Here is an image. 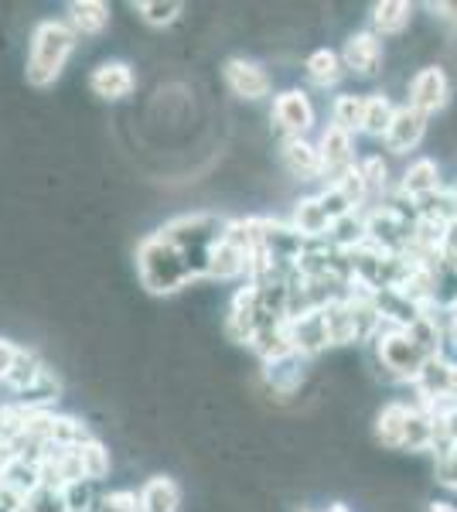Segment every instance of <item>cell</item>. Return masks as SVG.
Here are the masks:
<instances>
[{
  "mask_svg": "<svg viewBox=\"0 0 457 512\" xmlns=\"http://www.w3.org/2000/svg\"><path fill=\"white\" fill-rule=\"evenodd\" d=\"M437 444L434 434V417H430L427 407H410V417H406V431H403V448L410 451H427Z\"/></svg>",
  "mask_w": 457,
  "mask_h": 512,
  "instance_id": "ffe728a7",
  "label": "cell"
},
{
  "mask_svg": "<svg viewBox=\"0 0 457 512\" xmlns=\"http://www.w3.org/2000/svg\"><path fill=\"white\" fill-rule=\"evenodd\" d=\"M406 417H410L406 403H386V407H382V414L376 417V437L386 448H403Z\"/></svg>",
  "mask_w": 457,
  "mask_h": 512,
  "instance_id": "44dd1931",
  "label": "cell"
},
{
  "mask_svg": "<svg viewBox=\"0 0 457 512\" xmlns=\"http://www.w3.org/2000/svg\"><path fill=\"white\" fill-rule=\"evenodd\" d=\"M440 253L457 260V219H451L444 226V239H440Z\"/></svg>",
  "mask_w": 457,
  "mask_h": 512,
  "instance_id": "d6a6232c",
  "label": "cell"
},
{
  "mask_svg": "<svg viewBox=\"0 0 457 512\" xmlns=\"http://www.w3.org/2000/svg\"><path fill=\"white\" fill-rule=\"evenodd\" d=\"M430 11H434L437 18H444L447 24H454V28H457V4H430Z\"/></svg>",
  "mask_w": 457,
  "mask_h": 512,
  "instance_id": "836d02e7",
  "label": "cell"
},
{
  "mask_svg": "<svg viewBox=\"0 0 457 512\" xmlns=\"http://www.w3.org/2000/svg\"><path fill=\"white\" fill-rule=\"evenodd\" d=\"M413 21V4L406 0H382V4L372 7V28L376 35H403Z\"/></svg>",
  "mask_w": 457,
  "mask_h": 512,
  "instance_id": "ac0fdd59",
  "label": "cell"
},
{
  "mask_svg": "<svg viewBox=\"0 0 457 512\" xmlns=\"http://www.w3.org/2000/svg\"><path fill=\"white\" fill-rule=\"evenodd\" d=\"M137 495H140V512H178L181 506V489L168 475H154L151 482H144V489Z\"/></svg>",
  "mask_w": 457,
  "mask_h": 512,
  "instance_id": "7c38bea8",
  "label": "cell"
},
{
  "mask_svg": "<svg viewBox=\"0 0 457 512\" xmlns=\"http://www.w3.org/2000/svg\"><path fill=\"white\" fill-rule=\"evenodd\" d=\"M45 369H48V366H45V362L38 359L35 352H28V349H18V359H14V369H11V373H7V379H4V383L11 386V390L21 396V393H28L31 386L38 383V379H41V373H45Z\"/></svg>",
  "mask_w": 457,
  "mask_h": 512,
  "instance_id": "7402d4cb",
  "label": "cell"
},
{
  "mask_svg": "<svg viewBox=\"0 0 457 512\" xmlns=\"http://www.w3.org/2000/svg\"><path fill=\"white\" fill-rule=\"evenodd\" d=\"M273 120H277V127L287 134V140L304 137L307 130L314 127L311 99H307L301 89H287V93H280L277 103H273Z\"/></svg>",
  "mask_w": 457,
  "mask_h": 512,
  "instance_id": "5b68a950",
  "label": "cell"
},
{
  "mask_svg": "<svg viewBox=\"0 0 457 512\" xmlns=\"http://www.w3.org/2000/svg\"><path fill=\"white\" fill-rule=\"evenodd\" d=\"M222 79H226V86L239 99H263L273 89L270 72L260 62H249V59H229L222 65Z\"/></svg>",
  "mask_w": 457,
  "mask_h": 512,
  "instance_id": "277c9868",
  "label": "cell"
},
{
  "mask_svg": "<svg viewBox=\"0 0 457 512\" xmlns=\"http://www.w3.org/2000/svg\"><path fill=\"white\" fill-rule=\"evenodd\" d=\"M396 117V106L389 103V96H365V110H362V134L369 137H386L389 123Z\"/></svg>",
  "mask_w": 457,
  "mask_h": 512,
  "instance_id": "603a6c76",
  "label": "cell"
},
{
  "mask_svg": "<svg viewBox=\"0 0 457 512\" xmlns=\"http://www.w3.org/2000/svg\"><path fill=\"white\" fill-rule=\"evenodd\" d=\"M110 24V4L103 0H76L69 4V28L76 35H103Z\"/></svg>",
  "mask_w": 457,
  "mask_h": 512,
  "instance_id": "5bb4252c",
  "label": "cell"
},
{
  "mask_svg": "<svg viewBox=\"0 0 457 512\" xmlns=\"http://www.w3.org/2000/svg\"><path fill=\"white\" fill-rule=\"evenodd\" d=\"M93 512H140V495L137 492H110V495H99L93 502Z\"/></svg>",
  "mask_w": 457,
  "mask_h": 512,
  "instance_id": "f1b7e54d",
  "label": "cell"
},
{
  "mask_svg": "<svg viewBox=\"0 0 457 512\" xmlns=\"http://www.w3.org/2000/svg\"><path fill=\"white\" fill-rule=\"evenodd\" d=\"M18 349H21V345H14V342H7V338H0V379H7V373L14 369Z\"/></svg>",
  "mask_w": 457,
  "mask_h": 512,
  "instance_id": "1f68e13d",
  "label": "cell"
},
{
  "mask_svg": "<svg viewBox=\"0 0 457 512\" xmlns=\"http://www.w3.org/2000/svg\"><path fill=\"white\" fill-rule=\"evenodd\" d=\"M454 321H457V315H454Z\"/></svg>",
  "mask_w": 457,
  "mask_h": 512,
  "instance_id": "8d00e7d4",
  "label": "cell"
},
{
  "mask_svg": "<svg viewBox=\"0 0 457 512\" xmlns=\"http://www.w3.org/2000/svg\"><path fill=\"white\" fill-rule=\"evenodd\" d=\"M304 72H307V79H311L318 89H331V86H338V82H342L345 62H342V55L331 52V48H318V52L307 59Z\"/></svg>",
  "mask_w": 457,
  "mask_h": 512,
  "instance_id": "d6986e66",
  "label": "cell"
},
{
  "mask_svg": "<svg viewBox=\"0 0 457 512\" xmlns=\"http://www.w3.org/2000/svg\"><path fill=\"white\" fill-rule=\"evenodd\" d=\"M359 171H362L365 188H369V192H372V188H386V175H389V168H386V161H382V158H369V161L362 164Z\"/></svg>",
  "mask_w": 457,
  "mask_h": 512,
  "instance_id": "4dcf8cb0",
  "label": "cell"
},
{
  "mask_svg": "<svg viewBox=\"0 0 457 512\" xmlns=\"http://www.w3.org/2000/svg\"><path fill=\"white\" fill-rule=\"evenodd\" d=\"M62 502H65V512H93V482L86 478H76V482H65L62 485Z\"/></svg>",
  "mask_w": 457,
  "mask_h": 512,
  "instance_id": "4316f807",
  "label": "cell"
},
{
  "mask_svg": "<svg viewBox=\"0 0 457 512\" xmlns=\"http://www.w3.org/2000/svg\"><path fill=\"white\" fill-rule=\"evenodd\" d=\"M400 192L406 198H430V195H437L440 192V171H437V164L430 161V158H420V161H413L410 168H406V175H403V185H400Z\"/></svg>",
  "mask_w": 457,
  "mask_h": 512,
  "instance_id": "9a60e30c",
  "label": "cell"
},
{
  "mask_svg": "<svg viewBox=\"0 0 457 512\" xmlns=\"http://www.w3.org/2000/svg\"><path fill=\"white\" fill-rule=\"evenodd\" d=\"M423 134H427V117L417 113V110H410V106H400L382 140H386V147L393 154H410V151H417V147H420Z\"/></svg>",
  "mask_w": 457,
  "mask_h": 512,
  "instance_id": "ba28073f",
  "label": "cell"
},
{
  "mask_svg": "<svg viewBox=\"0 0 457 512\" xmlns=\"http://www.w3.org/2000/svg\"><path fill=\"white\" fill-rule=\"evenodd\" d=\"M328 512H348V506H342V502H335V506H328Z\"/></svg>",
  "mask_w": 457,
  "mask_h": 512,
  "instance_id": "d590c367",
  "label": "cell"
},
{
  "mask_svg": "<svg viewBox=\"0 0 457 512\" xmlns=\"http://www.w3.org/2000/svg\"><path fill=\"white\" fill-rule=\"evenodd\" d=\"M137 270L140 284L151 294H174L178 287H185L188 280H195V267L188 263V256L178 246L164 243L161 236H147L137 250Z\"/></svg>",
  "mask_w": 457,
  "mask_h": 512,
  "instance_id": "7a4b0ae2",
  "label": "cell"
},
{
  "mask_svg": "<svg viewBox=\"0 0 457 512\" xmlns=\"http://www.w3.org/2000/svg\"><path fill=\"white\" fill-rule=\"evenodd\" d=\"M447 99H451V82H447L444 69H437V65H430V69H420L417 76L410 82V110L423 113V117H430V113L444 110Z\"/></svg>",
  "mask_w": 457,
  "mask_h": 512,
  "instance_id": "3957f363",
  "label": "cell"
},
{
  "mask_svg": "<svg viewBox=\"0 0 457 512\" xmlns=\"http://www.w3.org/2000/svg\"><path fill=\"white\" fill-rule=\"evenodd\" d=\"M76 454H79V468H82V478H86V482H99V478L110 472V454H106L103 444L93 441V437L82 441Z\"/></svg>",
  "mask_w": 457,
  "mask_h": 512,
  "instance_id": "d4e9b609",
  "label": "cell"
},
{
  "mask_svg": "<svg viewBox=\"0 0 457 512\" xmlns=\"http://www.w3.org/2000/svg\"><path fill=\"white\" fill-rule=\"evenodd\" d=\"M205 274L215 277V280H232L239 274H249V253L243 250V246L229 243V239H219V243L209 250Z\"/></svg>",
  "mask_w": 457,
  "mask_h": 512,
  "instance_id": "8fae6325",
  "label": "cell"
},
{
  "mask_svg": "<svg viewBox=\"0 0 457 512\" xmlns=\"http://www.w3.org/2000/svg\"><path fill=\"white\" fill-rule=\"evenodd\" d=\"M352 147L355 140L352 134L338 130L335 123H328V130L321 134V144H318V154H321V175H342V171L352 168Z\"/></svg>",
  "mask_w": 457,
  "mask_h": 512,
  "instance_id": "30bf717a",
  "label": "cell"
},
{
  "mask_svg": "<svg viewBox=\"0 0 457 512\" xmlns=\"http://www.w3.org/2000/svg\"><path fill=\"white\" fill-rule=\"evenodd\" d=\"M79 45V35L65 21H41L31 35V52H28V86L48 89L52 82L62 76V69L69 65L72 52Z\"/></svg>",
  "mask_w": 457,
  "mask_h": 512,
  "instance_id": "6da1fadb",
  "label": "cell"
},
{
  "mask_svg": "<svg viewBox=\"0 0 457 512\" xmlns=\"http://www.w3.org/2000/svg\"><path fill=\"white\" fill-rule=\"evenodd\" d=\"M260 328V287L246 284L243 291L232 297V308H229V321H226V332L236 338V342H249Z\"/></svg>",
  "mask_w": 457,
  "mask_h": 512,
  "instance_id": "52a82bcc",
  "label": "cell"
},
{
  "mask_svg": "<svg viewBox=\"0 0 457 512\" xmlns=\"http://www.w3.org/2000/svg\"><path fill=\"white\" fill-rule=\"evenodd\" d=\"M342 62H345V72L376 76L382 65V38L376 31H359V35H352L342 48Z\"/></svg>",
  "mask_w": 457,
  "mask_h": 512,
  "instance_id": "8992f818",
  "label": "cell"
},
{
  "mask_svg": "<svg viewBox=\"0 0 457 512\" xmlns=\"http://www.w3.org/2000/svg\"><path fill=\"white\" fill-rule=\"evenodd\" d=\"M454 376H457V369L451 366V362H444V359H427L423 362V369L417 373V386H420V396H427V403L430 400H440V396H451L454 393Z\"/></svg>",
  "mask_w": 457,
  "mask_h": 512,
  "instance_id": "4fadbf2b",
  "label": "cell"
},
{
  "mask_svg": "<svg viewBox=\"0 0 457 512\" xmlns=\"http://www.w3.org/2000/svg\"><path fill=\"white\" fill-rule=\"evenodd\" d=\"M437 478H440V485H447V489H457V441L451 444V448L440 451Z\"/></svg>",
  "mask_w": 457,
  "mask_h": 512,
  "instance_id": "f546056e",
  "label": "cell"
},
{
  "mask_svg": "<svg viewBox=\"0 0 457 512\" xmlns=\"http://www.w3.org/2000/svg\"><path fill=\"white\" fill-rule=\"evenodd\" d=\"M331 185L338 188V192H342V198L348 205H352V209H359V205L365 202V198H369V188H365V178H362V171L355 168H348V171H342V175H338L335 181H331Z\"/></svg>",
  "mask_w": 457,
  "mask_h": 512,
  "instance_id": "83f0119b",
  "label": "cell"
},
{
  "mask_svg": "<svg viewBox=\"0 0 457 512\" xmlns=\"http://www.w3.org/2000/svg\"><path fill=\"white\" fill-rule=\"evenodd\" d=\"M280 158H284V168L290 175L297 178H314L321 175V154L314 144H307L304 137H294L284 144V151H280Z\"/></svg>",
  "mask_w": 457,
  "mask_h": 512,
  "instance_id": "2e32d148",
  "label": "cell"
},
{
  "mask_svg": "<svg viewBox=\"0 0 457 512\" xmlns=\"http://www.w3.org/2000/svg\"><path fill=\"white\" fill-rule=\"evenodd\" d=\"M137 14L144 18V24H151V28H164V24H174L178 21V14L185 11V4L181 0H140Z\"/></svg>",
  "mask_w": 457,
  "mask_h": 512,
  "instance_id": "484cf974",
  "label": "cell"
},
{
  "mask_svg": "<svg viewBox=\"0 0 457 512\" xmlns=\"http://www.w3.org/2000/svg\"><path fill=\"white\" fill-rule=\"evenodd\" d=\"M430 512H457V506H451V502H430Z\"/></svg>",
  "mask_w": 457,
  "mask_h": 512,
  "instance_id": "e575fe53",
  "label": "cell"
},
{
  "mask_svg": "<svg viewBox=\"0 0 457 512\" xmlns=\"http://www.w3.org/2000/svg\"><path fill=\"white\" fill-rule=\"evenodd\" d=\"M362 110H365V96L342 93L335 99V106H331V123L355 137L362 130Z\"/></svg>",
  "mask_w": 457,
  "mask_h": 512,
  "instance_id": "cb8c5ba5",
  "label": "cell"
},
{
  "mask_svg": "<svg viewBox=\"0 0 457 512\" xmlns=\"http://www.w3.org/2000/svg\"><path fill=\"white\" fill-rule=\"evenodd\" d=\"M294 229L301 239H321V236H328V229H331V219H328V212L321 209V202H318V195L314 198H301V202L294 205Z\"/></svg>",
  "mask_w": 457,
  "mask_h": 512,
  "instance_id": "e0dca14e",
  "label": "cell"
},
{
  "mask_svg": "<svg viewBox=\"0 0 457 512\" xmlns=\"http://www.w3.org/2000/svg\"><path fill=\"white\" fill-rule=\"evenodd\" d=\"M89 89L99 99H127L137 89V76L127 62H103L89 76Z\"/></svg>",
  "mask_w": 457,
  "mask_h": 512,
  "instance_id": "9c48e42d",
  "label": "cell"
}]
</instances>
